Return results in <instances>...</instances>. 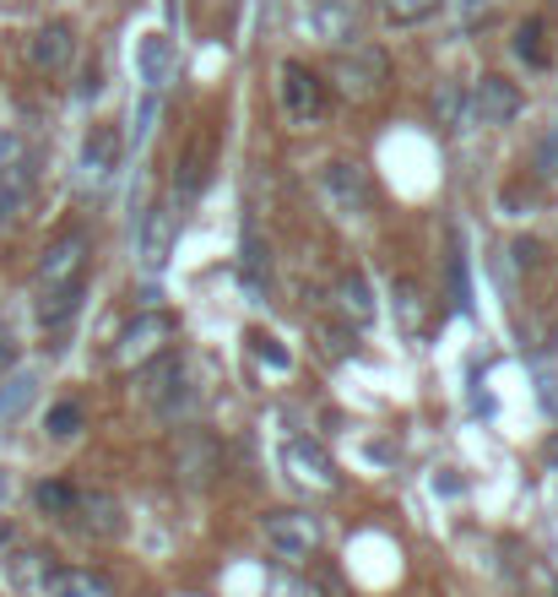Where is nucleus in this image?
<instances>
[{
	"label": "nucleus",
	"instance_id": "obj_1",
	"mask_svg": "<svg viewBox=\"0 0 558 597\" xmlns=\"http://www.w3.org/2000/svg\"><path fill=\"white\" fill-rule=\"evenodd\" d=\"M385 82H390V55L374 50V44H353V50H342V55L331 61V87H336L347 104L379 98Z\"/></svg>",
	"mask_w": 558,
	"mask_h": 597
},
{
	"label": "nucleus",
	"instance_id": "obj_2",
	"mask_svg": "<svg viewBox=\"0 0 558 597\" xmlns=\"http://www.w3.org/2000/svg\"><path fill=\"white\" fill-rule=\"evenodd\" d=\"M141 397L152 402L163 418H180L195 402V375H190L185 353H152V364L141 370Z\"/></svg>",
	"mask_w": 558,
	"mask_h": 597
},
{
	"label": "nucleus",
	"instance_id": "obj_3",
	"mask_svg": "<svg viewBox=\"0 0 558 597\" xmlns=\"http://www.w3.org/2000/svg\"><path fill=\"white\" fill-rule=\"evenodd\" d=\"M320 76L310 66H299V61H282L277 66V98H282V115L288 120H299V126H314L320 120Z\"/></svg>",
	"mask_w": 558,
	"mask_h": 597
},
{
	"label": "nucleus",
	"instance_id": "obj_4",
	"mask_svg": "<svg viewBox=\"0 0 558 597\" xmlns=\"http://www.w3.org/2000/svg\"><path fill=\"white\" fill-rule=\"evenodd\" d=\"M314 191L320 201L336 212V217H358L364 212V201H369V185H364V174L353 169V163H320V174H314Z\"/></svg>",
	"mask_w": 558,
	"mask_h": 597
},
{
	"label": "nucleus",
	"instance_id": "obj_5",
	"mask_svg": "<svg viewBox=\"0 0 558 597\" xmlns=\"http://www.w3.org/2000/svg\"><path fill=\"white\" fill-rule=\"evenodd\" d=\"M260 527H266V543H271L277 559H304L320 543V522H314L310 511H271Z\"/></svg>",
	"mask_w": 558,
	"mask_h": 597
},
{
	"label": "nucleus",
	"instance_id": "obj_6",
	"mask_svg": "<svg viewBox=\"0 0 558 597\" xmlns=\"http://www.w3.org/2000/svg\"><path fill=\"white\" fill-rule=\"evenodd\" d=\"M120 152H125L120 126H93L87 141H82V191L109 185V180H115V169H120Z\"/></svg>",
	"mask_w": 558,
	"mask_h": 597
},
{
	"label": "nucleus",
	"instance_id": "obj_7",
	"mask_svg": "<svg viewBox=\"0 0 558 597\" xmlns=\"http://www.w3.org/2000/svg\"><path fill=\"white\" fill-rule=\"evenodd\" d=\"M277 462H282V472L293 483H304V489H336V467H331V457L314 440H282Z\"/></svg>",
	"mask_w": 558,
	"mask_h": 597
},
{
	"label": "nucleus",
	"instance_id": "obj_8",
	"mask_svg": "<svg viewBox=\"0 0 558 597\" xmlns=\"http://www.w3.org/2000/svg\"><path fill=\"white\" fill-rule=\"evenodd\" d=\"M82 266H87V234H82V228H71V234H61V239L39 256V288L76 282V277H82Z\"/></svg>",
	"mask_w": 558,
	"mask_h": 597
},
{
	"label": "nucleus",
	"instance_id": "obj_9",
	"mask_svg": "<svg viewBox=\"0 0 558 597\" xmlns=\"http://www.w3.org/2000/svg\"><path fill=\"white\" fill-rule=\"evenodd\" d=\"M180 478H185L190 489H206L217 472H223V446H217V435H206V429H190L185 440H180Z\"/></svg>",
	"mask_w": 558,
	"mask_h": 597
},
{
	"label": "nucleus",
	"instance_id": "obj_10",
	"mask_svg": "<svg viewBox=\"0 0 558 597\" xmlns=\"http://www.w3.org/2000/svg\"><path fill=\"white\" fill-rule=\"evenodd\" d=\"M33 180H39V158L33 152H6V163H0V228L22 212V201L33 191Z\"/></svg>",
	"mask_w": 558,
	"mask_h": 597
},
{
	"label": "nucleus",
	"instance_id": "obj_11",
	"mask_svg": "<svg viewBox=\"0 0 558 597\" xmlns=\"http://www.w3.org/2000/svg\"><path fill=\"white\" fill-rule=\"evenodd\" d=\"M174 234H180V212L174 206H152L147 223H141V271H163L169 250H174Z\"/></svg>",
	"mask_w": 558,
	"mask_h": 597
},
{
	"label": "nucleus",
	"instance_id": "obj_12",
	"mask_svg": "<svg viewBox=\"0 0 558 597\" xmlns=\"http://www.w3.org/2000/svg\"><path fill=\"white\" fill-rule=\"evenodd\" d=\"M71 522L87 532V537H120V532H125L120 500H115V494H104V489H93V494H76V511H71Z\"/></svg>",
	"mask_w": 558,
	"mask_h": 597
},
{
	"label": "nucleus",
	"instance_id": "obj_13",
	"mask_svg": "<svg viewBox=\"0 0 558 597\" xmlns=\"http://www.w3.org/2000/svg\"><path fill=\"white\" fill-rule=\"evenodd\" d=\"M310 22H314V39H320V44L353 50V39H358V11H353L347 0H314Z\"/></svg>",
	"mask_w": 558,
	"mask_h": 597
},
{
	"label": "nucleus",
	"instance_id": "obj_14",
	"mask_svg": "<svg viewBox=\"0 0 558 597\" xmlns=\"http://www.w3.org/2000/svg\"><path fill=\"white\" fill-rule=\"evenodd\" d=\"M76 55V28L71 22H44L33 39H28V61L39 71H65Z\"/></svg>",
	"mask_w": 558,
	"mask_h": 597
},
{
	"label": "nucleus",
	"instance_id": "obj_15",
	"mask_svg": "<svg viewBox=\"0 0 558 597\" xmlns=\"http://www.w3.org/2000/svg\"><path fill=\"white\" fill-rule=\"evenodd\" d=\"M472 115H477L483 126H504V120H515V115H521V87L504 82V76H483L477 93H472Z\"/></svg>",
	"mask_w": 558,
	"mask_h": 597
},
{
	"label": "nucleus",
	"instance_id": "obj_16",
	"mask_svg": "<svg viewBox=\"0 0 558 597\" xmlns=\"http://www.w3.org/2000/svg\"><path fill=\"white\" fill-rule=\"evenodd\" d=\"M169 316H136L130 327L120 332V348H115V364H136V359H147V353H158V342L169 337Z\"/></svg>",
	"mask_w": 558,
	"mask_h": 597
},
{
	"label": "nucleus",
	"instance_id": "obj_17",
	"mask_svg": "<svg viewBox=\"0 0 558 597\" xmlns=\"http://www.w3.org/2000/svg\"><path fill=\"white\" fill-rule=\"evenodd\" d=\"M44 597H115L109 582L98 571H71V565H55L50 582H44Z\"/></svg>",
	"mask_w": 558,
	"mask_h": 597
},
{
	"label": "nucleus",
	"instance_id": "obj_18",
	"mask_svg": "<svg viewBox=\"0 0 558 597\" xmlns=\"http://www.w3.org/2000/svg\"><path fill=\"white\" fill-rule=\"evenodd\" d=\"M169 76H174V44H169V33H152V39L141 44V82H147V93L158 98V93L169 87Z\"/></svg>",
	"mask_w": 558,
	"mask_h": 597
},
{
	"label": "nucleus",
	"instance_id": "obj_19",
	"mask_svg": "<svg viewBox=\"0 0 558 597\" xmlns=\"http://www.w3.org/2000/svg\"><path fill=\"white\" fill-rule=\"evenodd\" d=\"M239 282H245L249 299H266V282H271V250L260 234H249L245 250H239Z\"/></svg>",
	"mask_w": 558,
	"mask_h": 597
},
{
	"label": "nucleus",
	"instance_id": "obj_20",
	"mask_svg": "<svg viewBox=\"0 0 558 597\" xmlns=\"http://www.w3.org/2000/svg\"><path fill=\"white\" fill-rule=\"evenodd\" d=\"M82 310V282H61V288H50L44 299H39V327H65L71 316Z\"/></svg>",
	"mask_w": 558,
	"mask_h": 597
},
{
	"label": "nucleus",
	"instance_id": "obj_21",
	"mask_svg": "<svg viewBox=\"0 0 558 597\" xmlns=\"http://www.w3.org/2000/svg\"><path fill=\"white\" fill-rule=\"evenodd\" d=\"M50 554L44 548H22V554H11V582L17 587H28V593H44V582H50Z\"/></svg>",
	"mask_w": 558,
	"mask_h": 597
},
{
	"label": "nucleus",
	"instance_id": "obj_22",
	"mask_svg": "<svg viewBox=\"0 0 558 597\" xmlns=\"http://www.w3.org/2000/svg\"><path fill=\"white\" fill-rule=\"evenodd\" d=\"M342 310H347V321H374V294H369V282H364V271H347L342 277Z\"/></svg>",
	"mask_w": 558,
	"mask_h": 597
},
{
	"label": "nucleus",
	"instance_id": "obj_23",
	"mask_svg": "<svg viewBox=\"0 0 558 597\" xmlns=\"http://www.w3.org/2000/svg\"><path fill=\"white\" fill-rule=\"evenodd\" d=\"M76 494L82 489H71V483H61V478H50V483H39V511L44 516H61V522H71V511H76Z\"/></svg>",
	"mask_w": 558,
	"mask_h": 597
},
{
	"label": "nucleus",
	"instance_id": "obj_24",
	"mask_svg": "<svg viewBox=\"0 0 558 597\" xmlns=\"http://www.w3.org/2000/svg\"><path fill=\"white\" fill-rule=\"evenodd\" d=\"M444 0H379V11H385V22H396V28H412V22H429Z\"/></svg>",
	"mask_w": 558,
	"mask_h": 597
},
{
	"label": "nucleus",
	"instance_id": "obj_25",
	"mask_svg": "<svg viewBox=\"0 0 558 597\" xmlns=\"http://www.w3.org/2000/svg\"><path fill=\"white\" fill-rule=\"evenodd\" d=\"M515 55H521L532 71L548 66V50H543V22H537V17H526V22H521V33H515Z\"/></svg>",
	"mask_w": 558,
	"mask_h": 597
},
{
	"label": "nucleus",
	"instance_id": "obj_26",
	"mask_svg": "<svg viewBox=\"0 0 558 597\" xmlns=\"http://www.w3.org/2000/svg\"><path fill=\"white\" fill-rule=\"evenodd\" d=\"M44 429H50V440L82 435V402H55V407L44 413Z\"/></svg>",
	"mask_w": 558,
	"mask_h": 597
},
{
	"label": "nucleus",
	"instance_id": "obj_27",
	"mask_svg": "<svg viewBox=\"0 0 558 597\" xmlns=\"http://www.w3.org/2000/svg\"><path fill=\"white\" fill-rule=\"evenodd\" d=\"M201 185H206V158H201V147L190 141L185 158H180V201H195Z\"/></svg>",
	"mask_w": 558,
	"mask_h": 597
},
{
	"label": "nucleus",
	"instance_id": "obj_28",
	"mask_svg": "<svg viewBox=\"0 0 558 597\" xmlns=\"http://www.w3.org/2000/svg\"><path fill=\"white\" fill-rule=\"evenodd\" d=\"M33 370L28 375H11V381H0V418H17L22 407H28V397H33Z\"/></svg>",
	"mask_w": 558,
	"mask_h": 597
},
{
	"label": "nucleus",
	"instance_id": "obj_29",
	"mask_svg": "<svg viewBox=\"0 0 558 597\" xmlns=\"http://www.w3.org/2000/svg\"><path fill=\"white\" fill-rule=\"evenodd\" d=\"M434 109H439V126H444V131H455V126H461V109H466V98H461V82H444V87H439Z\"/></svg>",
	"mask_w": 558,
	"mask_h": 597
},
{
	"label": "nucleus",
	"instance_id": "obj_30",
	"mask_svg": "<svg viewBox=\"0 0 558 597\" xmlns=\"http://www.w3.org/2000/svg\"><path fill=\"white\" fill-rule=\"evenodd\" d=\"M450 299L466 310L472 305V282H466V256H461V239H455V250H450Z\"/></svg>",
	"mask_w": 558,
	"mask_h": 597
},
{
	"label": "nucleus",
	"instance_id": "obj_31",
	"mask_svg": "<svg viewBox=\"0 0 558 597\" xmlns=\"http://www.w3.org/2000/svg\"><path fill=\"white\" fill-rule=\"evenodd\" d=\"M245 342H249V353H255L266 370H288V364H293V359H288V353H282V348H277V342H271L266 332H249Z\"/></svg>",
	"mask_w": 558,
	"mask_h": 597
},
{
	"label": "nucleus",
	"instance_id": "obj_32",
	"mask_svg": "<svg viewBox=\"0 0 558 597\" xmlns=\"http://www.w3.org/2000/svg\"><path fill=\"white\" fill-rule=\"evenodd\" d=\"M396 299H401V327H407V332H412V327H423V305H412V299H418V294H412V282H401V288H396Z\"/></svg>",
	"mask_w": 558,
	"mask_h": 597
},
{
	"label": "nucleus",
	"instance_id": "obj_33",
	"mask_svg": "<svg viewBox=\"0 0 558 597\" xmlns=\"http://www.w3.org/2000/svg\"><path fill=\"white\" fill-rule=\"evenodd\" d=\"M98 93H104V66L93 61V66L82 71V87H76V98H98Z\"/></svg>",
	"mask_w": 558,
	"mask_h": 597
},
{
	"label": "nucleus",
	"instance_id": "obj_34",
	"mask_svg": "<svg viewBox=\"0 0 558 597\" xmlns=\"http://www.w3.org/2000/svg\"><path fill=\"white\" fill-rule=\"evenodd\" d=\"M489 6H494V0H461V17H466V22H477Z\"/></svg>",
	"mask_w": 558,
	"mask_h": 597
},
{
	"label": "nucleus",
	"instance_id": "obj_35",
	"mask_svg": "<svg viewBox=\"0 0 558 597\" xmlns=\"http://www.w3.org/2000/svg\"><path fill=\"white\" fill-rule=\"evenodd\" d=\"M11 353H17V342H11V332H6V321H0V370L11 364Z\"/></svg>",
	"mask_w": 558,
	"mask_h": 597
},
{
	"label": "nucleus",
	"instance_id": "obj_36",
	"mask_svg": "<svg viewBox=\"0 0 558 597\" xmlns=\"http://www.w3.org/2000/svg\"><path fill=\"white\" fill-rule=\"evenodd\" d=\"M515 262L532 266V262H537V245H532V239H521V245H515Z\"/></svg>",
	"mask_w": 558,
	"mask_h": 597
},
{
	"label": "nucleus",
	"instance_id": "obj_37",
	"mask_svg": "<svg viewBox=\"0 0 558 597\" xmlns=\"http://www.w3.org/2000/svg\"><path fill=\"white\" fill-rule=\"evenodd\" d=\"M543 462H548V472H558V435L543 446Z\"/></svg>",
	"mask_w": 558,
	"mask_h": 597
},
{
	"label": "nucleus",
	"instance_id": "obj_38",
	"mask_svg": "<svg viewBox=\"0 0 558 597\" xmlns=\"http://www.w3.org/2000/svg\"><path fill=\"white\" fill-rule=\"evenodd\" d=\"M6 152H11V136L0 131V163H6Z\"/></svg>",
	"mask_w": 558,
	"mask_h": 597
},
{
	"label": "nucleus",
	"instance_id": "obj_39",
	"mask_svg": "<svg viewBox=\"0 0 558 597\" xmlns=\"http://www.w3.org/2000/svg\"><path fill=\"white\" fill-rule=\"evenodd\" d=\"M6 489H11V483H6V472H0V500H6Z\"/></svg>",
	"mask_w": 558,
	"mask_h": 597
},
{
	"label": "nucleus",
	"instance_id": "obj_40",
	"mask_svg": "<svg viewBox=\"0 0 558 597\" xmlns=\"http://www.w3.org/2000/svg\"><path fill=\"white\" fill-rule=\"evenodd\" d=\"M174 6H180V0H169V11H174Z\"/></svg>",
	"mask_w": 558,
	"mask_h": 597
},
{
	"label": "nucleus",
	"instance_id": "obj_41",
	"mask_svg": "<svg viewBox=\"0 0 558 597\" xmlns=\"http://www.w3.org/2000/svg\"><path fill=\"white\" fill-rule=\"evenodd\" d=\"M554 597H558V593H554Z\"/></svg>",
	"mask_w": 558,
	"mask_h": 597
}]
</instances>
